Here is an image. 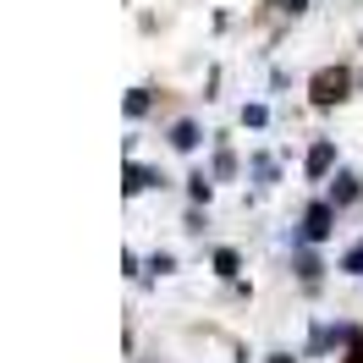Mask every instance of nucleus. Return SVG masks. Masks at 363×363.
<instances>
[{"mask_svg": "<svg viewBox=\"0 0 363 363\" xmlns=\"http://www.w3.org/2000/svg\"><path fill=\"white\" fill-rule=\"evenodd\" d=\"M341 89H347V77H341V72H325V77H319V99H336Z\"/></svg>", "mask_w": 363, "mask_h": 363, "instance_id": "1", "label": "nucleus"}]
</instances>
